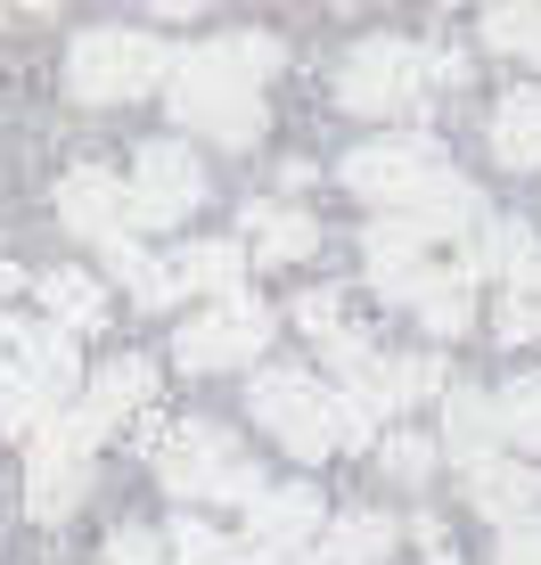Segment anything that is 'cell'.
<instances>
[{"instance_id":"6da1fadb","label":"cell","mask_w":541,"mask_h":565,"mask_svg":"<svg viewBox=\"0 0 541 565\" xmlns=\"http://www.w3.org/2000/svg\"><path fill=\"white\" fill-rule=\"evenodd\" d=\"M279 66V42L270 33H222V42H198L172 57V115L189 131L222 148H255L263 140V74Z\"/></svg>"},{"instance_id":"7a4b0ae2","label":"cell","mask_w":541,"mask_h":565,"mask_svg":"<svg viewBox=\"0 0 541 565\" xmlns=\"http://www.w3.org/2000/svg\"><path fill=\"white\" fill-rule=\"evenodd\" d=\"M246 418H263V435H279L296 459H328V451H361L370 443V418L344 394H328L312 369H255Z\"/></svg>"},{"instance_id":"3957f363","label":"cell","mask_w":541,"mask_h":565,"mask_svg":"<svg viewBox=\"0 0 541 565\" xmlns=\"http://www.w3.org/2000/svg\"><path fill=\"white\" fill-rule=\"evenodd\" d=\"M74 385H83V353H74L66 328L0 320V426H9V435L50 426Z\"/></svg>"},{"instance_id":"277c9868","label":"cell","mask_w":541,"mask_h":565,"mask_svg":"<svg viewBox=\"0 0 541 565\" xmlns=\"http://www.w3.org/2000/svg\"><path fill=\"white\" fill-rule=\"evenodd\" d=\"M361 255H370L378 296L402 303V311H418V328H427V337H468V328H476V287L459 279V270H443V263H418V246L402 238L394 222H370Z\"/></svg>"},{"instance_id":"5b68a950","label":"cell","mask_w":541,"mask_h":565,"mask_svg":"<svg viewBox=\"0 0 541 565\" xmlns=\"http://www.w3.org/2000/svg\"><path fill=\"white\" fill-rule=\"evenodd\" d=\"M148 459H157V483L172 500H255L263 492V467L222 435L214 418H172L148 435Z\"/></svg>"},{"instance_id":"8992f818","label":"cell","mask_w":541,"mask_h":565,"mask_svg":"<svg viewBox=\"0 0 541 565\" xmlns=\"http://www.w3.org/2000/svg\"><path fill=\"white\" fill-rule=\"evenodd\" d=\"M165 74H172V50L140 25H91V33H74V50H66V90L83 107L148 99Z\"/></svg>"},{"instance_id":"52a82bcc","label":"cell","mask_w":541,"mask_h":565,"mask_svg":"<svg viewBox=\"0 0 541 565\" xmlns=\"http://www.w3.org/2000/svg\"><path fill=\"white\" fill-rule=\"evenodd\" d=\"M427 50L418 42H361L353 57L337 66V99L353 107V115H411L418 99H427Z\"/></svg>"},{"instance_id":"ba28073f","label":"cell","mask_w":541,"mask_h":565,"mask_svg":"<svg viewBox=\"0 0 541 565\" xmlns=\"http://www.w3.org/2000/svg\"><path fill=\"white\" fill-rule=\"evenodd\" d=\"M263 344H270V303L238 287V296H222L214 311H198V320L172 337V361L205 377V369H238V361H255Z\"/></svg>"},{"instance_id":"9c48e42d","label":"cell","mask_w":541,"mask_h":565,"mask_svg":"<svg viewBox=\"0 0 541 565\" xmlns=\"http://www.w3.org/2000/svg\"><path fill=\"white\" fill-rule=\"evenodd\" d=\"M131 230H165V222H189V213L205 205V164L189 156L181 140H148L140 164H131Z\"/></svg>"},{"instance_id":"30bf717a","label":"cell","mask_w":541,"mask_h":565,"mask_svg":"<svg viewBox=\"0 0 541 565\" xmlns=\"http://www.w3.org/2000/svg\"><path fill=\"white\" fill-rule=\"evenodd\" d=\"M337 172H344V189H353V198H370V205L385 213V205L411 198L418 181H435V172H443V148L427 140V131H385V140H361Z\"/></svg>"},{"instance_id":"8fae6325","label":"cell","mask_w":541,"mask_h":565,"mask_svg":"<svg viewBox=\"0 0 541 565\" xmlns=\"http://www.w3.org/2000/svg\"><path fill=\"white\" fill-rule=\"evenodd\" d=\"M312 533H320V492L312 483H263V492L246 500V541L238 550L255 565H287V557L312 550Z\"/></svg>"},{"instance_id":"7c38bea8","label":"cell","mask_w":541,"mask_h":565,"mask_svg":"<svg viewBox=\"0 0 541 565\" xmlns=\"http://www.w3.org/2000/svg\"><path fill=\"white\" fill-rule=\"evenodd\" d=\"M148 402H157V369H148L140 353H124V361H107L99 377L83 385V402H74V411H57V418L74 426V443H83V451H99L115 426H124L131 411H148Z\"/></svg>"},{"instance_id":"4fadbf2b","label":"cell","mask_w":541,"mask_h":565,"mask_svg":"<svg viewBox=\"0 0 541 565\" xmlns=\"http://www.w3.org/2000/svg\"><path fill=\"white\" fill-rule=\"evenodd\" d=\"M83 483H91V451L74 443V426L66 418H50V426H33V467H25V509L57 524L83 500Z\"/></svg>"},{"instance_id":"5bb4252c","label":"cell","mask_w":541,"mask_h":565,"mask_svg":"<svg viewBox=\"0 0 541 565\" xmlns=\"http://www.w3.org/2000/svg\"><path fill=\"white\" fill-rule=\"evenodd\" d=\"M57 222H66L74 238H99V246H115V238L131 230L124 181H115V172H99V164H74L66 181H57Z\"/></svg>"},{"instance_id":"9a60e30c","label":"cell","mask_w":541,"mask_h":565,"mask_svg":"<svg viewBox=\"0 0 541 565\" xmlns=\"http://www.w3.org/2000/svg\"><path fill=\"white\" fill-rule=\"evenodd\" d=\"M468 509H485V516H500V524H526V516H541V476L526 459H476L468 467Z\"/></svg>"},{"instance_id":"2e32d148","label":"cell","mask_w":541,"mask_h":565,"mask_svg":"<svg viewBox=\"0 0 541 565\" xmlns=\"http://www.w3.org/2000/svg\"><path fill=\"white\" fill-rule=\"evenodd\" d=\"M165 279H172V296H238V279H246V246L238 238H198V246H181V255L165 263Z\"/></svg>"},{"instance_id":"e0dca14e","label":"cell","mask_w":541,"mask_h":565,"mask_svg":"<svg viewBox=\"0 0 541 565\" xmlns=\"http://www.w3.org/2000/svg\"><path fill=\"white\" fill-rule=\"evenodd\" d=\"M526 263H533V230L485 213V222L459 238V263H452V270H459V279H476V270H500V279H509V270H526Z\"/></svg>"},{"instance_id":"ac0fdd59","label":"cell","mask_w":541,"mask_h":565,"mask_svg":"<svg viewBox=\"0 0 541 565\" xmlns=\"http://www.w3.org/2000/svg\"><path fill=\"white\" fill-rule=\"evenodd\" d=\"M443 443H452V459H492L500 443V418H492V394H476V385H443Z\"/></svg>"},{"instance_id":"d6986e66","label":"cell","mask_w":541,"mask_h":565,"mask_svg":"<svg viewBox=\"0 0 541 565\" xmlns=\"http://www.w3.org/2000/svg\"><path fill=\"white\" fill-rule=\"evenodd\" d=\"M246 238H255V263H304L320 246V222L296 205H246Z\"/></svg>"},{"instance_id":"ffe728a7","label":"cell","mask_w":541,"mask_h":565,"mask_svg":"<svg viewBox=\"0 0 541 565\" xmlns=\"http://www.w3.org/2000/svg\"><path fill=\"white\" fill-rule=\"evenodd\" d=\"M492 156L509 172H533L541 164V90H509L492 107Z\"/></svg>"},{"instance_id":"44dd1931","label":"cell","mask_w":541,"mask_h":565,"mask_svg":"<svg viewBox=\"0 0 541 565\" xmlns=\"http://www.w3.org/2000/svg\"><path fill=\"white\" fill-rule=\"evenodd\" d=\"M33 296L50 303V328H99V279H91V270H42V279H33Z\"/></svg>"},{"instance_id":"7402d4cb","label":"cell","mask_w":541,"mask_h":565,"mask_svg":"<svg viewBox=\"0 0 541 565\" xmlns=\"http://www.w3.org/2000/svg\"><path fill=\"white\" fill-rule=\"evenodd\" d=\"M385 550H394V516H337L328 524V541H320V565H378Z\"/></svg>"},{"instance_id":"603a6c76","label":"cell","mask_w":541,"mask_h":565,"mask_svg":"<svg viewBox=\"0 0 541 565\" xmlns=\"http://www.w3.org/2000/svg\"><path fill=\"white\" fill-rule=\"evenodd\" d=\"M500 337H509V344L541 337V255L526 270H509V287H500Z\"/></svg>"},{"instance_id":"cb8c5ba5","label":"cell","mask_w":541,"mask_h":565,"mask_svg":"<svg viewBox=\"0 0 541 565\" xmlns=\"http://www.w3.org/2000/svg\"><path fill=\"white\" fill-rule=\"evenodd\" d=\"M165 557H172V565H246L238 541H222L214 524H198V516H181V524L165 533Z\"/></svg>"},{"instance_id":"d4e9b609","label":"cell","mask_w":541,"mask_h":565,"mask_svg":"<svg viewBox=\"0 0 541 565\" xmlns=\"http://www.w3.org/2000/svg\"><path fill=\"white\" fill-rule=\"evenodd\" d=\"M107 270H115V279H124V287H131V296H140L148 311H157V303H172V279H165V263H157V255H140L131 238H115V246H107Z\"/></svg>"},{"instance_id":"484cf974","label":"cell","mask_w":541,"mask_h":565,"mask_svg":"<svg viewBox=\"0 0 541 565\" xmlns=\"http://www.w3.org/2000/svg\"><path fill=\"white\" fill-rule=\"evenodd\" d=\"M492 418H500V443H541V377H517L509 394H492Z\"/></svg>"},{"instance_id":"4316f807","label":"cell","mask_w":541,"mask_h":565,"mask_svg":"<svg viewBox=\"0 0 541 565\" xmlns=\"http://www.w3.org/2000/svg\"><path fill=\"white\" fill-rule=\"evenodd\" d=\"M485 50H509V57L541 66V9H485Z\"/></svg>"},{"instance_id":"83f0119b","label":"cell","mask_w":541,"mask_h":565,"mask_svg":"<svg viewBox=\"0 0 541 565\" xmlns=\"http://www.w3.org/2000/svg\"><path fill=\"white\" fill-rule=\"evenodd\" d=\"M378 467H385L394 483H427V476H435V443H427V435H385V443H378Z\"/></svg>"},{"instance_id":"f1b7e54d","label":"cell","mask_w":541,"mask_h":565,"mask_svg":"<svg viewBox=\"0 0 541 565\" xmlns=\"http://www.w3.org/2000/svg\"><path fill=\"white\" fill-rule=\"evenodd\" d=\"M107 565H165V541L148 524H115L107 533Z\"/></svg>"},{"instance_id":"f546056e","label":"cell","mask_w":541,"mask_h":565,"mask_svg":"<svg viewBox=\"0 0 541 565\" xmlns=\"http://www.w3.org/2000/svg\"><path fill=\"white\" fill-rule=\"evenodd\" d=\"M492 565H541V516L509 524V533H500V557H492Z\"/></svg>"},{"instance_id":"4dcf8cb0","label":"cell","mask_w":541,"mask_h":565,"mask_svg":"<svg viewBox=\"0 0 541 565\" xmlns=\"http://www.w3.org/2000/svg\"><path fill=\"white\" fill-rule=\"evenodd\" d=\"M296 320L312 328V337H328V328H344V311H337V287H312V296L296 303Z\"/></svg>"},{"instance_id":"1f68e13d","label":"cell","mask_w":541,"mask_h":565,"mask_svg":"<svg viewBox=\"0 0 541 565\" xmlns=\"http://www.w3.org/2000/svg\"><path fill=\"white\" fill-rule=\"evenodd\" d=\"M287 565H320V557H287Z\"/></svg>"}]
</instances>
